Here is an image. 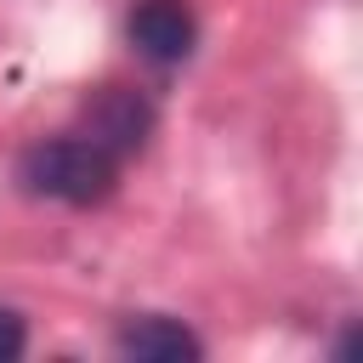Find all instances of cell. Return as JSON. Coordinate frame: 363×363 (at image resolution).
Instances as JSON below:
<instances>
[{"mask_svg": "<svg viewBox=\"0 0 363 363\" xmlns=\"http://www.w3.org/2000/svg\"><path fill=\"white\" fill-rule=\"evenodd\" d=\"M17 182L34 193V199H57V204H102L113 187H119V159L102 153L96 142H85L79 130L74 136H51V142H34L23 159H17Z\"/></svg>", "mask_w": 363, "mask_h": 363, "instance_id": "1", "label": "cell"}, {"mask_svg": "<svg viewBox=\"0 0 363 363\" xmlns=\"http://www.w3.org/2000/svg\"><path fill=\"white\" fill-rule=\"evenodd\" d=\"M153 119H159V113H153V102H147L136 85H96V91L85 96V108H79V136L96 142L102 153H113V159L125 164L130 153L147 147Z\"/></svg>", "mask_w": 363, "mask_h": 363, "instance_id": "2", "label": "cell"}, {"mask_svg": "<svg viewBox=\"0 0 363 363\" xmlns=\"http://www.w3.org/2000/svg\"><path fill=\"white\" fill-rule=\"evenodd\" d=\"M125 34H130L136 57H147L159 68H176L199 45V17H193L187 0H136L130 17H125Z\"/></svg>", "mask_w": 363, "mask_h": 363, "instance_id": "3", "label": "cell"}, {"mask_svg": "<svg viewBox=\"0 0 363 363\" xmlns=\"http://www.w3.org/2000/svg\"><path fill=\"white\" fill-rule=\"evenodd\" d=\"M113 346H119V357H136V363H199L204 357V340L182 318H164V312L125 318Z\"/></svg>", "mask_w": 363, "mask_h": 363, "instance_id": "4", "label": "cell"}, {"mask_svg": "<svg viewBox=\"0 0 363 363\" xmlns=\"http://www.w3.org/2000/svg\"><path fill=\"white\" fill-rule=\"evenodd\" d=\"M23 346H28V323H23L11 306H0V363L23 357Z\"/></svg>", "mask_w": 363, "mask_h": 363, "instance_id": "5", "label": "cell"}]
</instances>
